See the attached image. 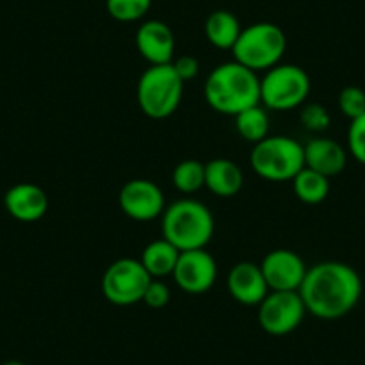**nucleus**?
<instances>
[{"instance_id":"obj_1","label":"nucleus","mask_w":365,"mask_h":365,"mask_svg":"<svg viewBox=\"0 0 365 365\" xmlns=\"http://www.w3.org/2000/svg\"><path fill=\"white\" fill-rule=\"evenodd\" d=\"M364 285L356 269L342 262H321L307 270L299 296L308 314L322 321L346 317L360 303Z\"/></svg>"},{"instance_id":"obj_21","label":"nucleus","mask_w":365,"mask_h":365,"mask_svg":"<svg viewBox=\"0 0 365 365\" xmlns=\"http://www.w3.org/2000/svg\"><path fill=\"white\" fill-rule=\"evenodd\" d=\"M235 128H237V133L249 143H258L262 142L263 138L269 136V128L270 120L269 115H267L265 108L252 106L244 110L242 113H238L235 117Z\"/></svg>"},{"instance_id":"obj_22","label":"nucleus","mask_w":365,"mask_h":365,"mask_svg":"<svg viewBox=\"0 0 365 365\" xmlns=\"http://www.w3.org/2000/svg\"><path fill=\"white\" fill-rule=\"evenodd\" d=\"M172 185L185 195L205 188V163L197 160H182L172 170Z\"/></svg>"},{"instance_id":"obj_14","label":"nucleus","mask_w":365,"mask_h":365,"mask_svg":"<svg viewBox=\"0 0 365 365\" xmlns=\"http://www.w3.org/2000/svg\"><path fill=\"white\" fill-rule=\"evenodd\" d=\"M227 290L237 303L258 307L270 292L262 267L252 262H238L227 274Z\"/></svg>"},{"instance_id":"obj_19","label":"nucleus","mask_w":365,"mask_h":365,"mask_svg":"<svg viewBox=\"0 0 365 365\" xmlns=\"http://www.w3.org/2000/svg\"><path fill=\"white\" fill-rule=\"evenodd\" d=\"M242 29L240 20L226 9L213 11L205 22V34L210 45L219 51H231L240 36Z\"/></svg>"},{"instance_id":"obj_20","label":"nucleus","mask_w":365,"mask_h":365,"mask_svg":"<svg viewBox=\"0 0 365 365\" xmlns=\"http://www.w3.org/2000/svg\"><path fill=\"white\" fill-rule=\"evenodd\" d=\"M290 182L296 197L304 205H321L329 195V178L308 167H304Z\"/></svg>"},{"instance_id":"obj_10","label":"nucleus","mask_w":365,"mask_h":365,"mask_svg":"<svg viewBox=\"0 0 365 365\" xmlns=\"http://www.w3.org/2000/svg\"><path fill=\"white\" fill-rule=\"evenodd\" d=\"M118 206L122 213L136 222H150L163 215L165 195L150 179H131L120 188Z\"/></svg>"},{"instance_id":"obj_26","label":"nucleus","mask_w":365,"mask_h":365,"mask_svg":"<svg viewBox=\"0 0 365 365\" xmlns=\"http://www.w3.org/2000/svg\"><path fill=\"white\" fill-rule=\"evenodd\" d=\"M347 153L358 163L365 165V113L351 120L347 129Z\"/></svg>"},{"instance_id":"obj_28","label":"nucleus","mask_w":365,"mask_h":365,"mask_svg":"<svg viewBox=\"0 0 365 365\" xmlns=\"http://www.w3.org/2000/svg\"><path fill=\"white\" fill-rule=\"evenodd\" d=\"M172 68L175 70V73H178L182 83H188V81L197 77L201 65H199V59L194 58V56H181V58L172 61Z\"/></svg>"},{"instance_id":"obj_13","label":"nucleus","mask_w":365,"mask_h":365,"mask_svg":"<svg viewBox=\"0 0 365 365\" xmlns=\"http://www.w3.org/2000/svg\"><path fill=\"white\" fill-rule=\"evenodd\" d=\"M140 56L149 65H168L174 61L175 38L168 24L161 20H147L140 24L135 36Z\"/></svg>"},{"instance_id":"obj_16","label":"nucleus","mask_w":365,"mask_h":365,"mask_svg":"<svg viewBox=\"0 0 365 365\" xmlns=\"http://www.w3.org/2000/svg\"><path fill=\"white\" fill-rule=\"evenodd\" d=\"M304 147V167L333 178L344 172L347 165V150L333 138L317 136L312 138Z\"/></svg>"},{"instance_id":"obj_2","label":"nucleus","mask_w":365,"mask_h":365,"mask_svg":"<svg viewBox=\"0 0 365 365\" xmlns=\"http://www.w3.org/2000/svg\"><path fill=\"white\" fill-rule=\"evenodd\" d=\"M202 93L213 111L235 118L259 104V77L237 61L222 63L206 77Z\"/></svg>"},{"instance_id":"obj_9","label":"nucleus","mask_w":365,"mask_h":365,"mask_svg":"<svg viewBox=\"0 0 365 365\" xmlns=\"http://www.w3.org/2000/svg\"><path fill=\"white\" fill-rule=\"evenodd\" d=\"M307 314L299 292L270 290L258 304L259 328L272 336H285L296 331Z\"/></svg>"},{"instance_id":"obj_12","label":"nucleus","mask_w":365,"mask_h":365,"mask_svg":"<svg viewBox=\"0 0 365 365\" xmlns=\"http://www.w3.org/2000/svg\"><path fill=\"white\" fill-rule=\"evenodd\" d=\"M259 267L269 290L279 292H299L308 270L304 259L290 249H274L267 252Z\"/></svg>"},{"instance_id":"obj_17","label":"nucleus","mask_w":365,"mask_h":365,"mask_svg":"<svg viewBox=\"0 0 365 365\" xmlns=\"http://www.w3.org/2000/svg\"><path fill=\"white\" fill-rule=\"evenodd\" d=\"M244 187V172L235 161L226 158L205 163V188L217 197H235Z\"/></svg>"},{"instance_id":"obj_8","label":"nucleus","mask_w":365,"mask_h":365,"mask_svg":"<svg viewBox=\"0 0 365 365\" xmlns=\"http://www.w3.org/2000/svg\"><path fill=\"white\" fill-rule=\"evenodd\" d=\"M150 274L136 258H120L104 270L103 296L115 307H131L143 299Z\"/></svg>"},{"instance_id":"obj_11","label":"nucleus","mask_w":365,"mask_h":365,"mask_svg":"<svg viewBox=\"0 0 365 365\" xmlns=\"http://www.w3.org/2000/svg\"><path fill=\"white\" fill-rule=\"evenodd\" d=\"M217 276H219L217 262L206 249L181 252L172 272L175 285L182 292L192 294V296L208 292L215 285Z\"/></svg>"},{"instance_id":"obj_6","label":"nucleus","mask_w":365,"mask_h":365,"mask_svg":"<svg viewBox=\"0 0 365 365\" xmlns=\"http://www.w3.org/2000/svg\"><path fill=\"white\" fill-rule=\"evenodd\" d=\"M249 163L265 181H292L304 168V147L290 136H267L252 145Z\"/></svg>"},{"instance_id":"obj_4","label":"nucleus","mask_w":365,"mask_h":365,"mask_svg":"<svg viewBox=\"0 0 365 365\" xmlns=\"http://www.w3.org/2000/svg\"><path fill=\"white\" fill-rule=\"evenodd\" d=\"M287 52V34L276 24L258 22L244 27L231 48L233 61L252 72H267L279 65Z\"/></svg>"},{"instance_id":"obj_25","label":"nucleus","mask_w":365,"mask_h":365,"mask_svg":"<svg viewBox=\"0 0 365 365\" xmlns=\"http://www.w3.org/2000/svg\"><path fill=\"white\" fill-rule=\"evenodd\" d=\"M301 125L310 133H322L331 124V115L322 104L312 103L301 108L299 113Z\"/></svg>"},{"instance_id":"obj_29","label":"nucleus","mask_w":365,"mask_h":365,"mask_svg":"<svg viewBox=\"0 0 365 365\" xmlns=\"http://www.w3.org/2000/svg\"><path fill=\"white\" fill-rule=\"evenodd\" d=\"M2 365H26V364H24V361H20V360H8L6 364H2Z\"/></svg>"},{"instance_id":"obj_24","label":"nucleus","mask_w":365,"mask_h":365,"mask_svg":"<svg viewBox=\"0 0 365 365\" xmlns=\"http://www.w3.org/2000/svg\"><path fill=\"white\" fill-rule=\"evenodd\" d=\"M339 110L349 120L365 113V91L358 86H346L339 93Z\"/></svg>"},{"instance_id":"obj_23","label":"nucleus","mask_w":365,"mask_h":365,"mask_svg":"<svg viewBox=\"0 0 365 365\" xmlns=\"http://www.w3.org/2000/svg\"><path fill=\"white\" fill-rule=\"evenodd\" d=\"M153 0H106V11L113 20L131 24L142 20L150 11Z\"/></svg>"},{"instance_id":"obj_3","label":"nucleus","mask_w":365,"mask_h":365,"mask_svg":"<svg viewBox=\"0 0 365 365\" xmlns=\"http://www.w3.org/2000/svg\"><path fill=\"white\" fill-rule=\"evenodd\" d=\"M215 233V220L208 206L195 199H179L161 215V237L181 252L206 249Z\"/></svg>"},{"instance_id":"obj_7","label":"nucleus","mask_w":365,"mask_h":365,"mask_svg":"<svg viewBox=\"0 0 365 365\" xmlns=\"http://www.w3.org/2000/svg\"><path fill=\"white\" fill-rule=\"evenodd\" d=\"M312 81L307 70L292 63H279L259 79V104L272 111H290L307 103Z\"/></svg>"},{"instance_id":"obj_18","label":"nucleus","mask_w":365,"mask_h":365,"mask_svg":"<svg viewBox=\"0 0 365 365\" xmlns=\"http://www.w3.org/2000/svg\"><path fill=\"white\" fill-rule=\"evenodd\" d=\"M179 255H181V251L161 237L158 240L149 242L138 259L145 267L147 272L150 274V278L163 279L167 276H172V272L175 269V263L179 259Z\"/></svg>"},{"instance_id":"obj_15","label":"nucleus","mask_w":365,"mask_h":365,"mask_svg":"<svg viewBox=\"0 0 365 365\" xmlns=\"http://www.w3.org/2000/svg\"><path fill=\"white\" fill-rule=\"evenodd\" d=\"M4 208L20 222H36L48 212V197L34 182H19L6 192Z\"/></svg>"},{"instance_id":"obj_5","label":"nucleus","mask_w":365,"mask_h":365,"mask_svg":"<svg viewBox=\"0 0 365 365\" xmlns=\"http://www.w3.org/2000/svg\"><path fill=\"white\" fill-rule=\"evenodd\" d=\"M185 83L179 79L172 63L150 65L140 76L136 86V101L145 117L163 120L178 111L182 101Z\"/></svg>"},{"instance_id":"obj_27","label":"nucleus","mask_w":365,"mask_h":365,"mask_svg":"<svg viewBox=\"0 0 365 365\" xmlns=\"http://www.w3.org/2000/svg\"><path fill=\"white\" fill-rule=\"evenodd\" d=\"M170 301V289L165 282L161 279H150V283L147 285L145 294H143L142 303H145L149 308H154V310H160V308H165Z\"/></svg>"}]
</instances>
